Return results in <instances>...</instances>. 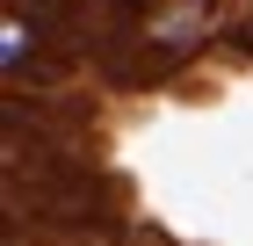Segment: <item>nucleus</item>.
<instances>
[{"mask_svg": "<svg viewBox=\"0 0 253 246\" xmlns=\"http://www.w3.org/2000/svg\"><path fill=\"white\" fill-rule=\"evenodd\" d=\"M239 44H253V7H246V22H239Z\"/></svg>", "mask_w": 253, "mask_h": 246, "instance_id": "f257e3e1", "label": "nucleus"}]
</instances>
